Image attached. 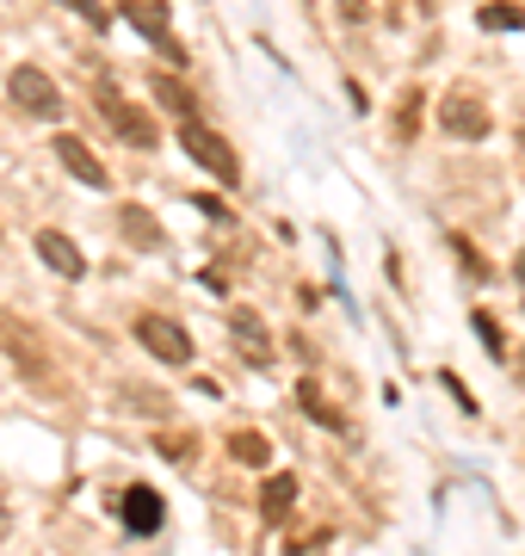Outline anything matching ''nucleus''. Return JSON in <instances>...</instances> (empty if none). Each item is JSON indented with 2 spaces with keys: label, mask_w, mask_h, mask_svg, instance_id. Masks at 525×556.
I'll use <instances>...</instances> for the list:
<instances>
[{
  "label": "nucleus",
  "mask_w": 525,
  "mask_h": 556,
  "mask_svg": "<svg viewBox=\"0 0 525 556\" xmlns=\"http://www.w3.org/2000/svg\"><path fill=\"white\" fill-rule=\"evenodd\" d=\"M149 93L174 112V118H199V100H192V87H180L174 75H149Z\"/></svg>",
  "instance_id": "obj_12"
},
{
  "label": "nucleus",
  "mask_w": 525,
  "mask_h": 556,
  "mask_svg": "<svg viewBox=\"0 0 525 556\" xmlns=\"http://www.w3.org/2000/svg\"><path fill=\"white\" fill-rule=\"evenodd\" d=\"M192 204H199V211H204V217H210V223H229V204H217V199H210V192H199V199H192Z\"/></svg>",
  "instance_id": "obj_20"
},
{
  "label": "nucleus",
  "mask_w": 525,
  "mask_h": 556,
  "mask_svg": "<svg viewBox=\"0 0 525 556\" xmlns=\"http://www.w3.org/2000/svg\"><path fill=\"white\" fill-rule=\"evenodd\" d=\"M180 149L199 161L210 179H222V186H235V179H242V155H235V149H229V142H222L204 118H180Z\"/></svg>",
  "instance_id": "obj_1"
},
{
  "label": "nucleus",
  "mask_w": 525,
  "mask_h": 556,
  "mask_svg": "<svg viewBox=\"0 0 525 556\" xmlns=\"http://www.w3.org/2000/svg\"><path fill=\"white\" fill-rule=\"evenodd\" d=\"M513 278H520V298H525V248H520V260H513Z\"/></svg>",
  "instance_id": "obj_23"
},
{
  "label": "nucleus",
  "mask_w": 525,
  "mask_h": 556,
  "mask_svg": "<svg viewBox=\"0 0 525 556\" xmlns=\"http://www.w3.org/2000/svg\"><path fill=\"white\" fill-rule=\"evenodd\" d=\"M100 112H105V124H112L124 142H137V149H155V118H149V112H137L130 100H118L112 87H100Z\"/></svg>",
  "instance_id": "obj_6"
},
{
  "label": "nucleus",
  "mask_w": 525,
  "mask_h": 556,
  "mask_svg": "<svg viewBox=\"0 0 525 556\" xmlns=\"http://www.w3.org/2000/svg\"><path fill=\"white\" fill-rule=\"evenodd\" d=\"M229 457L247 464V470H266V464H272V445H266V433L247 427V433H229Z\"/></svg>",
  "instance_id": "obj_13"
},
{
  "label": "nucleus",
  "mask_w": 525,
  "mask_h": 556,
  "mask_svg": "<svg viewBox=\"0 0 525 556\" xmlns=\"http://www.w3.org/2000/svg\"><path fill=\"white\" fill-rule=\"evenodd\" d=\"M291 507H297V477H272L260 489V519H266V526H284Z\"/></svg>",
  "instance_id": "obj_11"
},
{
  "label": "nucleus",
  "mask_w": 525,
  "mask_h": 556,
  "mask_svg": "<svg viewBox=\"0 0 525 556\" xmlns=\"http://www.w3.org/2000/svg\"><path fill=\"white\" fill-rule=\"evenodd\" d=\"M0 340L13 346V358H20L25 371H43V346H38L31 334H25V328H13V321H0Z\"/></svg>",
  "instance_id": "obj_15"
},
{
  "label": "nucleus",
  "mask_w": 525,
  "mask_h": 556,
  "mask_svg": "<svg viewBox=\"0 0 525 556\" xmlns=\"http://www.w3.org/2000/svg\"><path fill=\"white\" fill-rule=\"evenodd\" d=\"M118 514H124V526H130V532H162V495H155V489H124V501H118Z\"/></svg>",
  "instance_id": "obj_10"
},
{
  "label": "nucleus",
  "mask_w": 525,
  "mask_h": 556,
  "mask_svg": "<svg viewBox=\"0 0 525 556\" xmlns=\"http://www.w3.org/2000/svg\"><path fill=\"white\" fill-rule=\"evenodd\" d=\"M476 25H483V31H520V25H525V7H513V0H495V7H483V13H476Z\"/></svg>",
  "instance_id": "obj_16"
},
{
  "label": "nucleus",
  "mask_w": 525,
  "mask_h": 556,
  "mask_svg": "<svg viewBox=\"0 0 525 556\" xmlns=\"http://www.w3.org/2000/svg\"><path fill=\"white\" fill-rule=\"evenodd\" d=\"M31 248H38V260H43L56 278H87V254H81L68 236H62V229H38V236H31Z\"/></svg>",
  "instance_id": "obj_8"
},
{
  "label": "nucleus",
  "mask_w": 525,
  "mask_h": 556,
  "mask_svg": "<svg viewBox=\"0 0 525 556\" xmlns=\"http://www.w3.org/2000/svg\"><path fill=\"white\" fill-rule=\"evenodd\" d=\"M137 340H142V353H155L162 365H185L192 358V334L167 316H137Z\"/></svg>",
  "instance_id": "obj_4"
},
{
  "label": "nucleus",
  "mask_w": 525,
  "mask_h": 556,
  "mask_svg": "<svg viewBox=\"0 0 525 556\" xmlns=\"http://www.w3.org/2000/svg\"><path fill=\"white\" fill-rule=\"evenodd\" d=\"M124 236L130 241H142V248H167V236H162V223L149 217V211H137V204H124Z\"/></svg>",
  "instance_id": "obj_14"
},
{
  "label": "nucleus",
  "mask_w": 525,
  "mask_h": 556,
  "mask_svg": "<svg viewBox=\"0 0 525 556\" xmlns=\"http://www.w3.org/2000/svg\"><path fill=\"white\" fill-rule=\"evenodd\" d=\"M0 538H7V507H0Z\"/></svg>",
  "instance_id": "obj_24"
},
{
  "label": "nucleus",
  "mask_w": 525,
  "mask_h": 556,
  "mask_svg": "<svg viewBox=\"0 0 525 556\" xmlns=\"http://www.w3.org/2000/svg\"><path fill=\"white\" fill-rule=\"evenodd\" d=\"M62 7H75V13H87V25H105V13L93 7V0H62Z\"/></svg>",
  "instance_id": "obj_22"
},
{
  "label": "nucleus",
  "mask_w": 525,
  "mask_h": 556,
  "mask_svg": "<svg viewBox=\"0 0 525 556\" xmlns=\"http://www.w3.org/2000/svg\"><path fill=\"white\" fill-rule=\"evenodd\" d=\"M439 130L458 142H483L488 137V105L476 100V93H451V100L439 105Z\"/></svg>",
  "instance_id": "obj_5"
},
{
  "label": "nucleus",
  "mask_w": 525,
  "mask_h": 556,
  "mask_svg": "<svg viewBox=\"0 0 525 556\" xmlns=\"http://www.w3.org/2000/svg\"><path fill=\"white\" fill-rule=\"evenodd\" d=\"M124 25H130L137 38L155 43L167 62H185V50H180V38H174V20H167L162 0H124Z\"/></svg>",
  "instance_id": "obj_3"
},
{
  "label": "nucleus",
  "mask_w": 525,
  "mask_h": 556,
  "mask_svg": "<svg viewBox=\"0 0 525 556\" xmlns=\"http://www.w3.org/2000/svg\"><path fill=\"white\" fill-rule=\"evenodd\" d=\"M229 340H235V353H242L254 371L272 365V334H266V321L254 316V309H235V316H229Z\"/></svg>",
  "instance_id": "obj_7"
},
{
  "label": "nucleus",
  "mask_w": 525,
  "mask_h": 556,
  "mask_svg": "<svg viewBox=\"0 0 525 556\" xmlns=\"http://www.w3.org/2000/svg\"><path fill=\"white\" fill-rule=\"evenodd\" d=\"M297 402H304V415L309 420H322V427H341V415H334V408H328V402H322V390H316V383H297Z\"/></svg>",
  "instance_id": "obj_17"
},
{
  "label": "nucleus",
  "mask_w": 525,
  "mask_h": 556,
  "mask_svg": "<svg viewBox=\"0 0 525 556\" xmlns=\"http://www.w3.org/2000/svg\"><path fill=\"white\" fill-rule=\"evenodd\" d=\"M7 100L20 105L25 118H62V87L43 68H31V62L7 75Z\"/></svg>",
  "instance_id": "obj_2"
},
{
  "label": "nucleus",
  "mask_w": 525,
  "mask_h": 556,
  "mask_svg": "<svg viewBox=\"0 0 525 556\" xmlns=\"http://www.w3.org/2000/svg\"><path fill=\"white\" fill-rule=\"evenodd\" d=\"M476 334H483L488 346H501V328H495V316H483V309H476Z\"/></svg>",
  "instance_id": "obj_21"
},
{
  "label": "nucleus",
  "mask_w": 525,
  "mask_h": 556,
  "mask_svg": "<svg viewBox=\"0 0 525 556\" xmlns=\"http://www.w3.org/2000/svg\"><path fill=\"white\" fill-rule=\"evenodd\" d=\"M50 155H56V161H62V167H68L75 179H87L93 192H105V186H112V174H105V161H93V149H87L81 137H56V149H50Z\"/></svg>",
  "instance_id": "obj_9"
},
{
  "label": "nucleus",
  "mask_w": 525,
  "mask_h": 556,
  "mask_svg": "<svg viewBox=\"0 0 525 556\" xmlns=\"http://www.w3.org/2000/svg\"><path fill=\"white\" fill-rule=\"evenodd\" d=\"M334 7H341V20L364 25V20H371V13H377V7H384V0H334Z\"/></svg>",
  "instance_id": "obj_18"
},
{
  "label": "nucleus",
  "mask_w": 525,
  "mask_h": 556,
  "mask_svg": "<svg viewBox=\"0 0 525 556\" xmlns=\"http://www.w3.org/2000/svg\"><path fill=\"white\" fill-rule=\"evenodd\" d=\"M414 105H421V93H408L402 112H396V130H402V137H414Z\"/></svg>",
  "instance_id": "obj_19"
}]
</instances>
